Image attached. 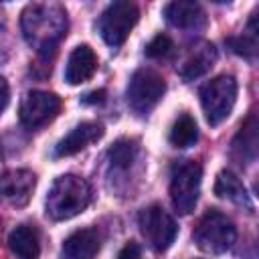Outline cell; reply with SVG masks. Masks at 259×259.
Instances as JSON below:
<instances>
[{
  "mask_svg": "<svg viewBox=\"0 0 259 259\" xmlns=\"http://www.w3.org/2000/svg\"><path fill=\"white\" fill-rule=\"evenodd\" d=\"M136 152H138V146L134 140L130 138H121L117 140L109 150H107V158L111 162L113 168H119V170H127L136 158Z\"/></svg>",
  "mask_w": 259,
  "mask_h": 259,
  "instance_id": "20",
  "label": "cell"
},
{
  "mask_svg": "<svg viewBox=\"0 0 259 259\" xmlns=\"http://www.w3.org/2000/svg\"><path fill=\"white\" fill-rule=\"evenodd\" d=\"M91 202V186L77 174L59 176L47 194V214L53 221H67L83 212Z\"/></svg>",
  "mask_w": 259,
  "mask_h": 259,
  "instance_id": "2",
  "label": "cell"
},
{
  "mask_svg": "<svg viewBox=\"0 0 259 259\" xmlns=\"http://www.w3.org/2000/svg\"><path fill=\"white\" fill-rule=\"evenodd\" d=\"M97 71V55L89 45H79L67 59L65 67V81L69 85H81L89 81Z\"/></svg>",
  "mask_w": 259,
  "mask_h": 259,
  "instance_id": "11",
  "label": "cell"
},
{
  "mask_svg": "<svg viewBox=\"0 0 259 259\" xmlns=\"http://www.w3.org/2000/svg\"><path fill=\"white\" fill-rule=\"evenodd\" d=\"M103 136V127L95 121H83L79 125H75L63 140H59V144L55 146V156L63 158V156H73L77 152H81L83 148H87L89 144L97 142Z\"/></svg>",
  "mask_w": 259,
  "mask_h": 259,
  "instance_id": "12",
  "label": "cell"
},
{
  "mask_svg": "<svg viewBox=\"0 0 259 259\" xmlns=\"http://www.w3.org/2000/svg\"><path fill=\"white\" fill-rule=\"evenodd\" d=\"M229 45L231 49L241 55V57H247V59H253L257 55V18L253 14V18L249 20L247 24V30L237 36V38H229Z\"/></svg>",
  "mask_w": 259,
  "mask_h": 259,
  "instance_id": "21",
  "label": "cell"
},
{
  "mask_svg": "<svg viewBox=\"0 0 259 259\" xmlns=\"http://www.w3.org/2000/svg\"><path fill=\"white\" fill-rule=\"evenodd\" d=\"M214 194L219 198H225L237 206H245L247 210H253V202L249 198V192L245 188V184L241 182V178L237 174H233L231 170H221L217 174V182H214Z\"/></svg>",
  "mask_w": 259,
  "mask_h": 259,
  "instance_id": "16",
  "label": "cell"
},
{
  "mask_svg": "<svg viewBox=\"0 0 259 259\" xmlns=\"http://www.w3.org/2000/svg\"><path fill=\"white\" fill-rule=\"evenodd\" d=\"M140 18V10L134 2H111L103 12H101V18H99V34L101 38L117 49L125 42V38L130 36L132 28L136 26Z\"/></svg>",
  "mask_w": 259,
  "mask_h": 259,
  "instance_id": "6",
  "label": "cell"
},
{
  "mask_svg": "<svg viewBox=\"0 0 259 259\" xmlns=\"http://www.w3.org/2000/svg\"><path fill=\"white\" fill-rule=\"evenodd\" d=\"M164 16L172 26L184 28V30L200 28L206 20L202 6L198 2H188V0H174V2L166 4Z\"/></svg>",
  "mask_w": 259,
  "mask_h": 259,
  "instance_id": "14",
  "label": "cell"
},
{
  "mask_svg": "<svg viewBox=\"0 0 259 259\" xmlns=\"http://www.w3.org/2000/svg\"><path fill=\"white\" fill-rule=\"evenodd\" d=\"M202 168L194 160H180L172 166L170 174V200L176 212L190 214L200 194Z\"/></svg>",
  "mask_w": 259,
  "mask_h": 259,
  "instance_id": "4",
  "label": "cell"
},
{
  "mask_svg": "<svg viewBox=\"0 0 259 259\" xmlns=\"http://www.w3.org/2000/svg\"><path fill=\"white\" fill-rule=\"evenodd\" d=\"M233 154L241 162H253L257 158V115L251 113L241 125L239 134L233 140Z\"/></svg>",
  "mask_w": 259,
  "mask_h": 259,
  "instance_id": "18",
  "label": "cell"
},
{
  "mask_svg": "<svg viewBox=\"0 0 259 259\" xmlns=\"http://www.w3.org/2000/svg\"><path fill=\"white\" fill-rule=\"evenodd\" d=\"M214 61H217V49H214V45H210V42H198V45H194L188 51V55H186L184 63L180 65V71L178 73H180V77L184 81H192V79H198L200 75H204L214 65Z\"/></svg>",
  "mask_w": 259,
  "mask_h": 259,
  "instance_id": "15",
  "label": "cell"
},
{
  "mask_svg": "<svg viewBox=\"0 0 259 259\" xmlns=\"http://www.w3.org/2000/svg\"><path fill=\"white\" fill-rule=\"evenodd\" d=\"M192 237L200 251L221 255L235 245L237 229L227 214H223L217 208H210L200 217Z\"/></svg>",
  "mask_w": 259,
  "mask_h": 259,
  "instance_id": "3",
  "label": "cell"
},
{
  "mask_svg": "<svg viewBox=\"0 0 259 259\" xmlns=\"http://www.w3.org/2000/svg\"><path fill=\"white\" fill-rule=\"evenodd\" d=\"M8 99H10V87H8V81H6L4 77H0V113L6 109Z\"/></svg>",
  "mask_w": 259,
  "mask_h": 259,
  "instance_id": "24",
  "label": "cell"
},
{
  "mask_svg": "<svg viewBox=\"0 0 259 259\" xmlns=\"http://www.w3.org/2000/svg\"><path fill=\"white\" fill-rule=\"evenodd\" d=\"M117 259H142V249H140V245L134 243V241H130V243L119 251Z\"/></svg>",
  "mask_w": 259,
  "mask_h": 259,
  "instance_id": "23",
  "label": "cell"
},
{
  "mask_svg": "<svg viewBox=\"0 0 259 259\" xmlns=\"http://www.w3.org/2000/svg\"><path fill=\"white\" fill-rule=\"evenodd\" d=\"M61 111V99L49 91H28L20 103V123L28 130L47 125Z\"/></svg>",
  "mask_w": 259,
  "mask_h": 259,
  "instance_id": "9",
  "label": "cell"
},
{
  "mask_svg": "<svg viewBox=\"0 0 259 259\" xmlns=\"http://www.w3.org/2000/svg\"><path fill=\"white\" fill-rule=\"evenodd\" d=\"M20 28L24 40L40 57H49L67 34V12L55 2H32L20 14Z\"/></svg>",
  "mask_w": 259,
  "mask_h": 259,
  "instance_id": "1",
  "label": "cell"
},
{
  "mask_svg": "<svg viewBox=\"0 0 259 259\" xmlns=\"http://www.w3.org/2000/svg\"><path fill=\"white\" fill-rule=\"evenodd\" d=\"M81 101H83V103H103V101H105V91H103V89L91 91V93H87Z\"/></svg>",
  "mask_w": 259,
  "mask_h": 259,
  "instance_id": "25",
  "label": "cell"
},
{
  "mask_svg": "<svg viewBox=\"0 0 259 259\" xmlns=\"http://www.w3.org/2000/svg\"><path fill=\"white\" fill-rule=\"evenodd\" d=\"M101 237L97 229H79L71 233L61 247L63 259H93L99 253Z\"/></svg>",
  "mask_w": 259,
  "mask_h": 259,
  "instance_id": "13",
  "label": "cell"
},
{
  "mask_svg": "<svg viewBox=\"0 0 259 259\" xmlns=\"http://www.w3.org/2000/svg\"><path fill=\"white\" fill-rule=\"evenodd\" d=\"M164 91H166V81L158 71L138 69L132 75L130 85H127V103L136 113L146 115L148 111L156 107Z\"/></svg>",
  "mask_w": 259,
  "mask_h": 259,
  "instance_id": "7",
  "label": "cell"
},
{
  "mask_svg": "<svg viewBox=\"0 0 259 259\" xmlns=\"http://www.w3.org/2000/svg\"><path fill=\"white\" fill-rule=\"evenodd\" d=\"M8 247L16 255V259H38L40 255L38 233L28 225H20L10 233Z\"/></svg>",
  "mask_w": 259,
  "mask_h": 259,
  "instance_id": "17",
  "label": "cell"
},
{
  "mask_svg": "<svg viewBox=\"0 0 259 259\" xmlns=\"http://www.w3.org/2000/svg\"><path fill=\"white\" fill-rule=\"evenodd\" d=\"M138 225H140V231L146 237V241L156 251H166L178 235L176 221L160 204H152V206H146L144 210H140Z\"/></svg>",
  "mask_w": 259,
  "mask_h": 259,
  "instance_id": "8",
  "label": "cell"
},
{
  "mask_svg": "<svg viewBox=\"0 0 259 259\" xmlns=\"http://www.w3.org/2000/svg\"><path fill=\"white\" fill-rule=\"evenodd\" d=\"M174 51V42L168 34H156L148 45H146V57L150 59H166L168 55H172Z\"/></svg>",
  "mask_w": 259,
  "mask_h": 259,
  "instance_id": "22",
  "label": "cell"
},
{
  "mask_svg": "<svg viewBox=\"0 0 259 259\" xmlns=\"http://www.w3.org/2000/svg\"><path fill=\"white\" fill-rule=\"evenodd\" d=\"M237 101V81L233 75H219L200 87V105L210 125L223 123Z\"/></svg>",
  "mask_w": 259,
  "mask_h": 259,
  "instance_id": "5",
  "label": "cell"
},
{
  "mask_svg": "<svg viewBox=\"0 0 259 259\" xmlns=\"http://www.w3.org/2000/svg\"><path fill=\"white\" fill-rule=\"evenodd\" d=\"M168 140L174 148H190L198 140V127H196L194 117L190 113H180L176 121L172 123Z\"/></svg>",
  "mask_w": 259,
  "mask_h": 259,
  "instance_id": "19",
  "label": "cell"
},
{
  "mask_svg": "<svg viewBox=\"0 0 259 259\" xmlns=\"http://www.w3.org/2000/svg\"><path fill=\"white\" fill-rule=\"evenodd\" d=\"M34 174L30 170H8L0 178V198L10 206H24L34 190Z\"/></svg>",
  "mask_w": 259,
  "mask_h": 259,
  "instance_id": "10",
  "label": "cell"
}]
</instances>
